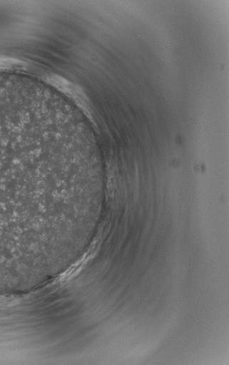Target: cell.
Instances as JSON below:
<instances>
[{"label": "cell", "instance_id": "6da1fadb", "mask_svg": "<svg viewBox=\"0 0 229 365\" xmlns=\"http://www.w3.org/2000/svg\"><path fill=\"white\" fill-rule=\"evenodd\" d=\"M34 145L0 132V262L38 252L69 231L76 177Z\"/></svg>", "mask_w": 229, "mask_h": 365}]
</instances>
